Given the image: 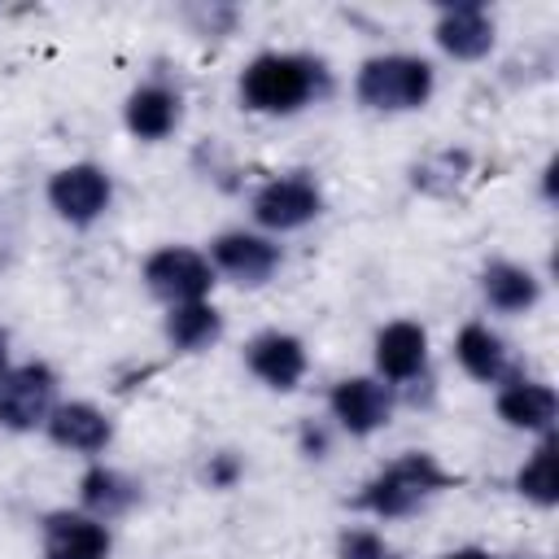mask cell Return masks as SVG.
Instances as JSON below:
<instances>
[{
	"label": "cell",
	"mask_w": 559,
	"mask_h": 559,
	"mask_svg": "<svg viewBox=\"0 0 559 559\" xmlns=\"http://www.w3.org/2000/svg\"><path fill=\"white\" fill-rule=\"evenodd\" d=\"M245 371L266 384L271 393H293L306 371H310V354H306V341L297 332H284V328H266L258 336L245 341Z\"/></svg>",
	"instance_id": "cell-12"
},
{
	"label": "cell",
	"mask_w": 559,
	"mask_h": 559,
	"mask_svg": "<svg viewBox=\"0 0 559 559\" xmlns=\"http://www.w3.org/2000/svg\"><path fill=\"white\" fill-rule=\"evenodd\" d=\"M336 87L332 70L314 52H288V48H266L245 61L236 79V96L249 114L262 118H293L319 100H328Z\"/></svg>",
	"instance_id": "cell-1"
},
{
	"label": "cell",
	"mask_w": 559,
	"mask_h": 559,
	"mask_svg": "<svg viewBox=\"0 0 559 559\" xmlns=\"http://www.w3.org/2000/svg\"><path fill=\"white\" fill-rule=\"evenodd\" d=\"M162 336L175 354H205L223 341V310L205 297V301H183V306H166L162 319Z\"/></svg>",
	"instance_id": "cell-20"
},
{
	"label": "cell",
	"mask_w": 559,
	"mask_h": 559,
	"mask_svg": "<svg viewBox=\"0 0 559 559\" xmlns=\"http://www.w3.org/2000/svg\"><path fill=\"white\" fill-rule=\"evenodd\" d=\"M61 380L44 358L31 362H13L0 376V428L4 432H44L57 397Z\"/></svg>",
	"instance_id": "cell-7"
},
{
	"label": "cell",
	"mask_w": 559,
	"mask_h": 559,
	"mask_svg": "<svg viewBox=\"0 0 559 559\" xmlns=\"http://www.w3.org/2000/svg\"><path fill=\"white\" fill-rule=\"evenodd\" d=\"M493 411L507 428L515 432H533V437H550L555 419H559V393L546 380L533 376H515L507 384H498L493 393Z\"/></svg>",
	"instance_id": "cell-17"
},
{
	"label": "cell",
	"mask_w": 559,
	"mask_h": 559,
	"mask_svg": "<svg viewBox=\"0 0 559 559\" xmlns=\"http://www.w3.org/2000/svg\"><path fill=\"white\" fill-rule=\"evenodd\" d=\"M454 485H459V476L437 454L402 450L397 459H389L358 485V493L349 498V511L371 515V520H406Z\"/></svg>",
	"instance_id": "cell-2"
},
{
	"label": "cell",
	"mask_w": 559,
	"mask_h": 559,
	"mask_svg": "<svg viewBox=\"0 0 559 559\" xmlns=\"http://www.w3.org/2000/svg\"><path fill=\"white\" fill-rule=\"evenodd\" d=\"M140 498H144V485L131 472H122V467H114L105 459H92L83 467V476H79V511H87V515H96L105 524L131 515L140 507Z\"/></svg>",
	"instance_id": "cell-18"
},
{
	"label": "cell",
	"mask_w": 559,
	"mask_h": 559,
	"mask_svg": "<svg viewBox=\"0 0 559 559\" xmlns=\"http://www.w3.org/2000/svg\"><path fill=\"white\" fill-rule=\"evenodd\" d=\"M472 166H476L472 148H463V144H445V148H432V153H424L419 162H411L406 179H411V188H415L419 197L445 201V197H454V192L467 183Z\"/></svg>",
	"instance_id": "cell-21"
},
{
	"label": "cell",
	"mask_w": 559,
	"mask_h": 559,
	"mask_svg": "<svg viewBox=\"0 0 559 559\" xmlns=\"http://www.w3.org/2000/svg\"><path fill=\"white\" fill-rule=\"evenodd\" d=\"M432 44L450 61H485L498 44V22H493L489 4H480V0L441 4L432 17Z\"/></svg>",
	"instance_id": "cell-13"
},
{
	"label": "cell",
	"mask_w": 559,
	"mask_h": 559,
	"mask_svg": "<svg viewBox=\"0 0 559 559\" xmlns=\"http://www.w3.org/2000/svg\"><path fill=\"white\" fill-rule=\"evenodd\" d=\"M454 362L476 380V384H507V380H515V376H524V367L515 362V354H511V345L489 328V323H480V319H472V323H463L459 332H454Z\"/></svg>",
	"instance_id": "cell-16"
},
{
	"label": "cell",
	"mask_w": 559,
	"mask_h": 559,
	"mask_svg": "<svg viewBox=\"0 0 559 559\" xmlns=\"http://www.w3.org/2000/svg\"><path fill=\"white\" fill-rule=\"evenodd\" d=\"M397 406V389L384 384L380 376H341L328 389V419L345 437H371L389 428Z\"/></svg>",
	"instance_id": "cell-9"
},
{
	"label": "cell",
	"mask_w": 559,
	"mask_h": 559,
	"mask_svg": "<svg viewBox=\"0 0 559 559\" xmlns=\"http://www.w3.org/2000/svg\"><path fill=\"white\" fill-rule=\"evenodd\" d=\"M44 437L66 450V454H83V459H100L109 445H114V419L109 411H100L96 402L87 397H70V402H57L48 424H44Z\"/></svg>",
	"instance_id": "cell-15"
},
{
	"label": "cell",
	"mask_w": 559,
	"mask_h": 559,
	"mask_svg": "<svg viewBox=\"0 0 559 559\" xmlns=\"http://www.w3.org/2000/svg\"><path fill=\"white\" fill-rule=\"evenodd\" d=\"M140 280L144 288L162 301V306H183V301H205L218 284L205 249L192 245H157L144 262H140Z\"/></svg>",
	"instance_id": "cell-6"
},
{
	"label": "cell",
	"mask_w": 559,
	"mask_h": 559,
	"mask_svg": "<svg viewBox=\"0 0 559 559\" xmlns=\"http://www.w3.org/2000/svg\"><path fill=\"white\" fill-rule=\"evenodd\" d=\"M201 480H205L214 493H227V489H236V485L245 480V459H240L236 450H214V454L205 459V467H201Z\"/></svg>",
	"instance_id": "cell-25"
},
{
	"label": "cell",
	"mask_w": 559,
	"mask_h": 559,
	"mask_svg": "<svg viewBox=\"0 0 559 559\" xmlns=\"http://www.w3.org/2000/svg\"><path fill=\"white\" fill-rule=\"evenodd\" d=\"M9 367H13V362H9V332L0 328V376H4Z\"/></svg>",
	"instance_id": "cell-29"
},
{
	"label": "cell",
	"mask_w": 559,
	"mask_h": 559,
	"mask_svg": "<svg viewBox=\"0 0 559 559\" xmlns=\"http://www.w3.org/2000/svg\"><path fill=\"white\" fill-rule=\"evenodd\" d=\"M555 179H559V157H546V166H542V201H555L559 192H555Z\"/></svg>",
	"instance_id": "cell-27"
},
{
	"label": "cell",
	"mask_w": 559,
	"mask_h": 559,
	"mask_svg": "<svg viewBox=\"0 0 559 559\" xmlns=\"http://www.w3.org/2000/svg\"><path fill=\"white\" fill-rule=\"evenodd\" d=\"M323 188H319V179L314 175H306V170H288V175H275V179H266L253 197H249V218H253V227L258 231H266V236H288V231H301V227H310L319 214H323Z\"/></svg>",
	"instance_id": "cell-4"
},
{
	"label": "cell",
	"mask_w": 559,
	"mask_h": 559,
	"mask_svg": "<svg viewBox=\"0 0 559 559\" xmlns=\"http://www.w3.org/2000/svg\"><path fill=\"white\" fill-rule=\"evenodd\" d=\"M179 122H183V92L166 79H144L122 100V127L144 144L170 140Z\"/></svg>",
	"instance_id": "cell-14"
},
{
	"label": "cell",
	"mask_w": 559,
	"mask_h": 559,
	"mask_svg": "<svg viewBox=\"0 0 559 559\" xmlns=\"http://www.w3.org/2000/svg\"><path fill=\"white\" fill-rule=\"evenodd\" d=\"M214 275L240 284V288H262L275 280V271L284 266V249L275 236L258 231V227H227L210 240L205 249Z\"/></svg>",
	"instance_id": "cell-8"
},
{
	"label": "cell",
	"mask_w": 559,
	"mask_h": 559,
	"mask_svg": "<svg viewBox=\"0 0 559 559\" xmlns=\"http://www.w3.org/2000/svg\"><path fill=\"white\" fill-rule=\"evenodd\" d=\"M297 450H301L306 459L323 463V459L332 454V424H323V419H301V428H297Z\"/></svg>",
	"instance_id": "cell-26"
},
{
	"label": "cell",
	"mask_w": 559,
	"mask_h": 559,
	"mask_svg": "<svg viewBox=\"0 0 559 559\" xmlns=\"http://www.w3.org/2000/svg\"><path fill=\"white\" fill-rule=\"evenodd\" d=\"M183 22L192 26V35H205V39H227V35H236V26H240V9L236 4H188L183 9Z\"/></svg>",
	"instance_id": "cell-24"
},
{
	"label": "cell",
	"mask_w": 559,
	"mask_h": 559,
	"mask_svg": "<svg viewBox=\"0 0 559 559\" xmlns=\"http://www.w3.org/2000/svg\"><path fill=\"white\" fill-rule=\"evenodd\" d=\"M371 362L376 376L393 389L419 384L428 376V328L419 319H389L371 336Z\"/></svg>",
	"instance_id": "cell-11"
},
{
	"label": "cell",
	"mask_w": 559,
	"mask_h": 559,
	"mask_svg": "<svg viewBox=\"0 0 559 559\" xmlns=\"http://www.w3.org/2000/svg\"><path fill=\"white\" fill-rule=\"evenodd\" d=\"M493 559H537V555H520V550H515V555H493Z\"/></svg>",
	"instance_id": "cell-30"
},
{
	"label": "cell",
	"mask_w": 559,
	"mask_h": 559,
	"mask_svg": "<svg viewBox=\"0 0 559 559\" xmlns=\"http://www.w3.org/2000/svg\"><path fill=\"white\" fill-rule=\"evenodd\" d=\"M432 92L437 70L419 52H376L354 70V100L371 114H415Z\"/></svg>",
	"instance_id": "cell-3"
},
{
	"label": "cell",
	"mask_w": 559,
	"mask_h": 559,
	"mask_svg": "<svg viewBox=\"0 0 559 559\" xmlns=\"http://www.w3.org/2000/svg\"><path fill=\"white\" fill-rule=\"evenodd\" d=\"M332 559H397V550H393V542H389L380 528L349 524V528H341Z\"/></svg>",
	"instance_id": "cell-23"
},
{
	"label": "cell",
	"mask_w": 559,
	"mask_h": 559,
	"mask_svg": "<svg viewBox=\"0 0 559 559\" xmlns=\"http://www.w3.org/2000/svg\"><path fill=\"white\" fill-rule=\"evenodd\" d=\"M476 288L493 314H528L542 301V280L533 266L511 258H489L476 275Z\"/></svg>",
	"instance_id": "cell-19"
},
{
	"label": "cell",
	"mask_w": 559,
	"mask_h": 559,
	"mask_svg": "<svg viewBox=\"0 0 559 559\" xmlns=\"http://www.w3.org/2000/svg\"><path fill=\"white\" fill-rule=\"evenodd\" d=\"M114 533L105 520L79 507H52L39 515V559H109Z\"/></svg>",
	"instance_id": "cell-10"
},
{
	"label": "cell",
	"mask_w": 559,
	"mask_h": 559,
	"mask_svg": "<svg viewBox=\"0 0 559 559\" xmlns=\"http://www.w3.org/2000/svg\"><path fill=\"white\" fill-rule=\"evenodd\" d=\"M437 559H493L485 546H454V550H445V555H437Z\"/></svg>",
	"instance_id": "cell-28"
},
{
	"label": "cell",
	"mask_w": 559,
	"mask_h": 559,
	"mask_svg": "<svg viewBox=\"0 0 559 559\" xmlns=\"http://www.w3.org/2000/svg\"><path fill=\"white\" fill-rule=\"evenodd\" d=\"M511 485H515V493L524 502H533L542 511H550L559 502V437L555 432L537 441V450L520 463V472H515Z\"/></svg>",
	"instance_id": "cell-22"
},
{
	"label": "cell",
	"mask_w": 559,
	"mask_h": 559,
	"mask_svg": "<svg viewBox=\"0 0 559 559\" xmlns=\"http://www.w3.org/2000/svg\"><path fill=\"white\" fill-rule=\"evenodd\" d=\"M44 201L48 210L66 223V227H92L109 214L114 205V175L100 162H66L48 175L44 183Z\"/></svg>",
	"instance_id": "cell-5"
}]
</instances>
